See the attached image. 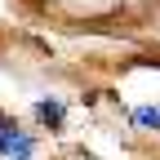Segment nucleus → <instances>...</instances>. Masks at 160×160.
<instances>
[{
    "mask_svg": "<svg viewBox=\"0 0 160 160\" xmlns=\"http://www.w3.org/2000/svg\"><path fill=\"white\" fill-rule=\"evenodd\" d=\"M0 156H5V160H36V138L22 133V129L9 120V125L0 129Z\"/></svg>",
    "mask_w": 160,
    "mask_h": 160,
    "instance_id": "obj_1",
    "label": "nucleus"
},
{
    "mask_svg": "<svg viewBox=\"0 0 160 160\" xmlns=\"http://www.w3.org/2000/svg\"><path fill=\"white\" fill-rule=\"evenodd\" d=\"M36 120L58 133V129L67 125V102H62V98H40V102H36Z\"/></svg>",
    "mask_w": 160,
    "mask_h": 160,
    "instance_id": "obj_2",
    "label": "nucleus"
},
{
    "mask_svg": "<svg viewBox=\"0 0 160 160\" xmlns=\"http://www.w3.org/2000/svg\"><path fill=\"white\" fill-rule=\"evenodd\" d=\"M133 125H142V129H160V107H133Z\"/></svg>",
    "mask_w": 160,
    "mask_h": 160,
    "instance_id": "obj_3",
    "label": "nucleus"
},
{
    "mask_svg": "<svg viewBox=\"0 0 160 160\" xmlns=\"http://www.w3.org/2000/svg\"><path fill=\"white\" fill-rule=\"evenodd\" d=\"M5 125H9V116H5V111H0V129H5Z\"/></svg>",
    "mask_w": 160,
    "mask_h": 160,
    "instance_id": "obj_4",
    "label": "nucleus"
}]
</instances>
